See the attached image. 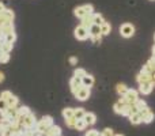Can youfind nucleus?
Wrapping results in <instances>:
<instances>
[{
  "instance_id": "f257e3e1",
  "label": "nucleus",
  "mask_w": 155,
  "mask_h": 136,
  "mask_svg": "<svg viewBox=\"0 0 155 136\" xmlns=\"http://www.w3.org/2000/svg\"><path fill=\"white\" fill-rule=\"evenodd\" d=\"M137 99H139V93H137L136 90H134V88H128L127 93L124 94V95H121L120 101L127 105H135V102H136Z\"/></svg>"
},
{
  "instance_id": "f03ea898",
  "label": "nucleus",
  "mask_w": 155,
  "mask_h": 136,
  "mask_svg": "<svg viewBox=\"0 0 155 136\" xmlns=\"http://www.w3.org/2000/svg\"><path fill=\"white\" fill-rule=\"evenodd\" d=\"M94 12V8L91 4H84V5H79V7H76L75 10H74V14H75L76 18H84V16L87 15H91V14Z\"/></svg>"
},
{
  "instance_id": "7ed1b4c3",
  "label": "nucleus",
  "mask_w": 155,
  "mask_h": 136,
  "mask_svg": "<svg viewBox=\"0 0 155 136\" xmlns=\"http://www.w3.org/2000/svg\"><path fill=\"white\" fill-rule=\"evenodd\" d=\"M51 125H53V118H52L51 116H44V117L37 123L35 129H37L38 132H42L44 134V132H45Z\"/></svg>"
},
{
  "instance_id": "20e7f679",
  "label": "nucleus",
  "mask_w": 155,
  "mask_h": 136,
  "mask_svg": "<svg viewBox=\"0 0 155 136\" xmlns=\"http://www.w3.org/2000/svg\"><path fill=\"white\" fill-rule=\"evenodd\" d=\"M21 124H22V125H23L26 129H33V128H35V125H37V121H35V116L31 112H30L27 116H25V118L21 121Z\"/></svg>"
},
{
  "instance_id": "39448f33",
  "label": "nucleus",
  "mask_w": 155,
  "mask_h": 136,
  "mask_svg": "<svg viewBox=\"0 0 155 136\" xmlns=\"http://www.w3.org/2000/svg\"><path fill=\"white\" fill-rule=\"evenodd\" d=\"M120 34L123 35L124 38H131L132 35L135 34V26L131 23H124L121 25L120 27Z\"/></svg>"
},
{
  "instance_id": "423d86ee",
  "label": "nucleus",
  "mask_w": 155,
  "mask_h": 136,
  "mask_svg": "<svg viewBox=\"0 0 155 136\" xmlns=\"http://www.w3.org/2000/svg\"><path fill=\"white\" fill-rule=\"evenodd\" d=\"M74 33H75V38L76 40H79V41H84V40H87V38L90 37V34H88V29L83 27L82 25H79Z\"/></svg>"
},
{
  "instance_id": "0eeeda50",
  "label": "nucleus",
  "mask_w": 155,
  "mask_h": 136,
  "mask_svg": "<svg viewBox=\"0 0 155 136\" xmlns=\"http://www.w3.org/2000/svg\"><path fill=\"white\" fill-rule=\"evenodd\" d=\"M140 116H142V123H146V124H150L151 121L154 120V113L151 112V109L148 106H146L144 109L139 110Z\"/></svg>"
},
{
  "instance_id": "6e6552de",
  "label": "nucleus",
  "mask_w": 155,
  "mask_h": 136,
  "mask_svg": "<svg viewBox=\"0 0 155 136\" xmlns=\"http://www.w3.org/2000/svg\"><path fill=\"white\" fill-rule=\"evenodd\" d=\"M75 98L79 99V101H86V99L90 97V87H86V86H80L79 90L76 91L75 94Z\"/></svg>"
},
{
  "instance_id": "1a4fd4ad",
  "label": "nucleus",
  "mask_w": 155,
  "mask_h": 136,
  "mask_svg": "<svg viewBox=\"0 0 155 136\" xmlns=\"http://www.w3.org/2000/svg\"><path fill=\"white\" fill-rule=\"evenodd\" d=\"M137 82H139V85L140 83H146V82H150V83H154L155 85V82H154V75L153 74H148V72H144V71H140V74L137 75Z\"/></svg>"
},
{
  "instance_id": "9d476101",
  "label": "nucleus",
  "mask_w": 155,
  "mask_h": 136,
  "mask_svg": "<svg viewBox=\"0 0 155 136\" xmlns=\"http://www.w3.org/2000/svg\"><path fill=\"white\" fill-rule=\"evenodd\" d=\"M154 90V83L146 82V83H140L139 85V91L143 94V95H147V94H151V91Z\"/></svg>"
},
{
  "instance_id": "9b49d317",
  "label": "nucleus",
  "mask_w": 155,
  "mask_h": 136,
  "mask_svg": "<svg viewBox=\"0 0 155 136\" xmlns=\"http://www.w3.org/2000/svg\"><path fill=\"white\" fill-rule=\"evenodd\" d=\"M45 136H61V128L59 125H51L45 132Z\"/></svg>"
},
{
  "instance_id": "f8f14e48",
  "label": "nucleus",
  "mask_w": 155,
  "mask_h": 136,
  "mask_svg": "<svg viewBox=\"0 0 155 136\" xmlns=\"http://www.w3.org/2000/svg\"><path fill=\"white\" fill-rule=\"evenodd\" d=\"M80 86H82V79H80V78H75V76H72V79L70 80V87H71V91H72V93L75 94L76 91L79 90Z\"/></svg>"
},
{
  "instance_id": "ddd939ff",
  "label": "nucleus",
  "mask_w": 155,
  "mask_h": 136,
  "mask_svg": "<svg viewBox=\"0 0 155 136\" xmlns=\"http://www.w3.org/2000/svg\"><path fill=\"white\" fill-rule=\"evenodd\" d=\"M142 71L148 72V74H154L155 72V57H151V59L146 63V65L143 67Z\"/></svg>"
},
{
  "instance_id": "4468645a",
  "label": "nucleus",
  "mask_w": 155,
  "mask_h": 136,
  "mask_svg": "<svg viewBox=\"0 0 155 136\" xmlns=\"http://www.w3.org/2000/svg\"><path fill=\"white\" fill-rule=\"evenodd\" d=\"M0 30H2L3 37L7 35V34H10V33H14V23L12 22H5V23L0 27Z\"/></svg>"
},
{
  "instance_id": "2eb2a0df",
  "label": "nucleus",
  "mask_w": 155,
  "mask_h": 136,
  "mask_svg": "<svg viewBox=\"0 0 155 136\" xmlns=\"http://www.w3.org/2000/svg\"><path fill=\"white\" fill-rule=\"evenodd\" d=\"M30 113V109L27 106H21L18 109V116H16V120H18V123H21L22 120L25 118V116H27Z\"/></svg>"
},
{
  "instance_id": "dca6fc26",
  "label": "nucleus",
  "mask_w": 155,
  "mask_h": 136,
  "mask_svg": "<svg viewBox=\"0 0 155 136\" xmlns=\"http://www.w3.org/2000/svg\"><path fill=\"white\" fill-rule=\"evenodd\" d=\"M94 76H91V75L86 74L82 78V86H86V87H91V86L94 85Z\"/></svg>"
},
{
  "instance_id": "f3484780",
  "label": "nucleus",
  "mask_w": 155,
  "mask_h": 136,
  "mask_svg": "<svg viewBox=\"0 0 155 136\" xmlns=\"http://www.w3.org/2000/svg\"><path fill=\"white\" fill-rule=\"evenodd\" d=\"M88 34H90V37L102 35V33H101V26H98V25H93V26L88 29Z\"/></svg>"
},
{
  "instance_id": "a211bd4d",
  "label": "nucleus",
  "mask_w": 155,
  "mask_h": 136,
  "mask_svg": "<svg viewBox=\"0 0 155 136\" xmlns=\"http://www.w3.org/2000/svg\"><path fill=\"white\" fill-rule=\"evenodd\" d=\"M129 117V121H131V124H134V125H137V124L142 123V116H140V113H132V114L128 116Z\"/></svg>"
},
{
  "instance_id": "6ab92c4d",
  "label": "nucleus",
  "mask_w": 155,
  "mask_h": 136,
  "mask_svg": "<svg viewBox=\"0 0 155 136\" xmlns=\"http://www.w3.org/2000/svg\"><path fill=\"white\" fill-rule=\"evenodd\" d=\"M83 120L86 121V124H87V125H93V124H95L97 117H95V114H94V113H86L84 117H83Z\"/></svg>"
},
{
  "instance_id": "aec40b11",
  "label": "nucleus",
  "mask_w": 155,
  "mask_h": 136,
  "mask_svg": "<svg viewBox=\"0 0 155 136\" xmlns=\"http://www.w3.org/2000/svg\"><path fill=\"white\" fill-rule=\"evenodd\" d=\"M110 32H112V25H110L109 22L105 21L104 23L101 25V33H102V35H107V34H110Z\"/></svg>"
},
{
  "instance_id": "412c9836",
  "label": "nucleus",
  "mask_w": 155,
  "mask_h": 136,
  "mask_svg": "<svg viewBox=\"0 0 155 136\" xmlns=\"http://www.w3.org/2000/svg\"><path fill=\"white\" fill-rule=\"evenodd\" d=\"M80 25H82L83 27H86V29H90V27L94 25L91 15H87V16H84V18H82V22H80Z\"/></svg>"
},
{
  "instance_id": "4be33fe9",
  "label": "nucleus",
  "mask_w": 155,
  "mask_h": 136,
  "mask_svg": "<svg viewBox=\"0 0 155 136\" xmlns=\"http://www.w3.org/2000/svg\"><path fill=\"white\" fill-rule=\"evenodd\" d=\"M91 18H93V23L94 25H98V26H101L102 23H104V16L101 15V14H95V12H93L91 14Z\"/></svg>"
},
{
  "instance_id": "5701e85b",
  "label": "nucleus",
  "mask_w": 155,
  "mask_h": 136,
  "mask_svg": "<svg viewBox=\"0 0 155 136\" xmlns=\"http://www.w3.org/2000/svg\"><path fill=\"white\" fill-rule=\"evenodd\" d=\"M0 51L10 53V52L12 51V44H11V42H7V41L3 40V41H2V44H0Z\"/></svg>"
},
{
  "instance_id": "b1692460",
  "label": "nucleus",
  "mask_w": 155,
  "mask_h": 136,
  "mask_svg": "<svg viewBox=\"0 0 155 136\" xmlns=\"http://www.w3.org/2000/svg\"><path fill=\"white\" fill-rule=\"evenodd\" d=\"M5 102H7V105L10 108H16V106H18V98H16L14 94L8 99H5Z\"/></svg>"
},
{
  "instance_id": "393cba45",
  "label": "nucleus",
  "mask_w": 155,
  "mask_h": 136,
  "mask_svg": "<svg viewBox=\"0 0 155 136\" xmlns=\"http://www.w3.org/2000/svg\"><path fill=\"white\" fill-rule=\"evenodd\" d=\"M86 114L84 109L83 108H78V109H74V116H75L76 120H80V118H83Z\"/></svg>"
},
{
  "instance_id": "a878e982",
  "label": "nucleus",
  "mask_w": 155,
  "mask_h": 136,
  "mask_svg": "<svg viewBox=\"0 0 155 136\" xmlns=\"http://www.w3.org/2000/svg\"><path fill=\"white\" fill-rule=\"evenodd\" d=\"M124 105H125V104H123L120 99H118V101L113 105V109H114V112L117 113V114H121V112H123V109H124Z\"/></svg>"
},
{
  "instance_id": "bb28decb",
  "label": "nucleus",
  "mask_w": 155,
  "mask_h": 136,
  "mask_svg": "<svg viewBox=\"0 0 155 136\" xmlns=\"http://www.w3.org/2000/svg\"><path fill=\"white\" fill-rule=\"evenodd\" d=\"M63 117L67 120V118H71V117H75L74 116V109L72 108H65L64 110H63Z\"/></svg>"
},
{
  "instance_id": "cd10ccee",
  "label": "nucleus",
  "mask_w": 155,
  "mask_h": 136,
  "mask_svg": "<svg viewBox=\"0 0 155 136\" xmlns=\"http://www.w3.org/2000/svg\"><path fill=\"white\" fill-rule=\"evenodd\" d=\"M86 127H87V124H86V121L83 120V118H80V120H76L75 129H78V131H83Z\"/></svg>"
},
{
  "instance_id": "c85d7f7f",
  "label": "nucleus",
  "mask_w": 155,
  "mask_h": 136,
  "mask_svg": "<svg viewBox=\"0 0 155 136\" xmlns=\"http://www.w3.org/2000/svg\"><path fill=\"white\" fill-rule=\"evenodd\" d=\"M134 106L136 108L137 110H142V109H144V108L147 106V104H146V101H144V99H140V98H139L136 102H135V105H134Z\"/></svg>"
},
{
  "instance_id": "c756f323",
  "label": "nucleus",
  "mask_w": 155,
  "mask_h": 136,
  "mask_svg": "<svg viewBox=\"0 0 155 136\" xmlns=\"http://www.w3.org/2000/svg\"><path fill=\"white\" fill-rule=\"evenodd\" d=\"M0 136H12V129L11 127H3L0 131Z\"/></svg>"
},
{
  "instance_id": "7c9ffc66",
  "label": "nucleus",
  "mask_w": 155,
  "mask_h": 136,
  "mask_svg": "<svg viewBox=\"0 0 155 136\" xmlns=\"http://www.w3.org/2000/svg\"><path fill=\"white\" fill-rule=\"evenodd\" d=\"M3 40L7 41V42L14 44V42H15V40H16V34H15V33H10V34L4 35V37H3Z\"/></svg>"
},
{
  "instance_id": "2f4dec72",
  "label": "nucleus",
  "mask_w": 155,
  "mask_h": 136,
  "mask_svg": "<svg viewBox=\"0 0 155 136\" xmlns=\"http://www.w3.org/2000/svg\"><path fill=\"white\" fill-rule=\"evenodd\" d=\"M86 74H87V72H86V69H83V68H76L75 72H74V76H75V78H80V79H82V78Z\"/></svg>"
},
{
  "instance_id": "473e14b6",
  "label": "nucleus",
  "mask_w": 155,
  "mask_h": 136,
  "mask_svg": "<svg viewBox=\"0 0 155 136\" xmlns=\"http://www.w3.org/2000/svg\"><path fill=\"white\" fill-rule=\"evenodd\" d=\"M10 60V53L0 51V63H7Z\"/></svg>"
},
{
  "instance_id": "72a5a7b5",
  "label": "nucleus",
  "mask_w": 155,
  "mask_h": 136,
  "mask_svg": "<svg viewBox=\"0 0 155 136\" xmlns=\"http://www.w3.org/2000/svg\"><path fill=\"white\" fill-rule=\"evenodd\" d=\"M127 90H128V87H127L125 85H123V83L117 85V93L120 94V95H124V94L127 93Z\"/></svg>"
},
{
  "instance_id": "f704fd0d",
  "label": "nucleus",
  "mask_w": 155,
  "mask_h": 136,
  "mask_svg": "<svg viewBox=\"0 0 155 136\" xmlns=\"http://www.w3.org/2000/svg\"><path fill=\"white\" fill-rule=\"evenodd\" d=\"M131 109H132V105H124V109L121 112V116H129L131 114Z\"/></svg>"
},
{
  "instance_id": "c9c22d12",
  "label": "nucleus",
  "mask_w": 155,
  "mask_h": 136,
  "mask_svg": "<svg viewBox=\"0 0 155 136\" xmlns=\"http://www.w3.org/2000/svg\"><path fill=\"white\" fill-rule=\"evenodd\" d=\"M65 124H67V127H70V128H75V124H76V118H75V117L67 118V120H65Z\"/></svg>"
},
{
  "instance_id": "e433bc0d",
  "label": "nucleus",
  "mask_w": 155,
  "mask_h": 136,
  "mask_svg": "<svg viewBox=\"0 0 155 136\" xmlns=\"http://www.w3.org/2000/svg\"><path fill=\"white\" fill-rule=\"evenodd\" d=\"M7 108H8V105H7V102H5V99H3L2 97H0V113H3Z\"/></svg>"
},
{
  "instance_id": "4c0bfd02",
  "label": "nucleus",
  "mask_w": 155,
  "mask_h": 136,
  "mask_svg": "<svg viewBox=\"0 0 155 136\" xmlns=\"http://www.w3.org/2000/svg\"><path fill=\"white\" fill-rule=\"evenodd\" d=\"M11 125V121L8 120V118H5V117H3L2 120H0V127H10Z\"/></svg>"
},
{
  "instance_id": "58836bf2",
  "label": "nucleus",
  "mask_w": 155,
  "mask_h": 136,
  "mask_svg": "<svg viewBox=\"0 0 155 136\" xmlns=\"http://www.w3.org/2000/svg\"><path fill=\"white\" fill-rule=\"evenodd\" d=\"M113 135H114V132H113V129H110V128H105L101 134V136H113Z\"/></svg>"
},
{
  "instance_id": "ea45409f",
  "label": "nucleus",
  "mask_w": 155,
  "mask_h": 136,
  "mask_svg": "<svg viewBox=\"0 0 155 136\" xmlns=\"http://www.w3.org/2000/svg\"><path fill=\"white\" fill-rule=\"evenodd\" d=\"M90 38H91V42H93V44H95V45H98V44H101V41H102L101 35H97V37H90Z\"/></svg>"
},
{
  "instance_id": "a19ab883",
  "label": "nucleus",
  "mask_w": 155,
  "mask_h": 136,
  "mask_svg": "<svg viewBox=\"0 0 155 136\" xmlns=\"http://www.w3.org/2000/svg\"><path fill=\"white\" fill-rule=\"evenodd\" d=\"M11 95H12V93H11V91H8V90H5V91H3L2 95H0V97H2L3 99H8Z\"/></svg>"
},
{
  "instance_id": "79ce46f5",
  "label": "nucleus",
  "mask_w": 155,
  "mask_h": 136,
  "mask_svg": "<svg viewBox=\"0 0 155 136\" xmlns=\"http://www.w3.org/2000/svg\"><path fill=\"white\" fill-rule=\"evenodd\" d=\"M86 136H101V135H99V132L97 129H90V131H87Z\"/></svg>"
},
{
  "instance_id": "37998d69",
  "label": "nucleus",
  "mask_w": 155,
  "mask_h": 136,
  "mask_svg": "<svg viewBox=\"0 0 155 136\" xmlns=\"http://www.w3.org/2000/svg\"><path fill=\"white\" fill-rule=\"evenodd\" d=\"M5 10V7H4V4H3L2 2H0V12H3V11Z\"/></svg>"
},
{
  "instance_id": "c03bdc74",
  "label": "nucleus",
  "mask_w": 155,
  "mask_h": 136,
  "mask_svg": "<svg viewBox=\"0 0 155 136\" xmlns=\"http://www.w3.org/2000/svg\"><path fill=\"white\" fill-rule=\"evenodd\" d=\"M70 63H71V64H76V59H75V57H71Z\"/></svg>"
},
{
  "instance_id": "a18cd8bd",
  "label": "nucleus",
  "mask_w": 155,
  "mask_h": 136,
  "mask_svg": "<svg viewBox=\"0 0 155 136\" xmlns=\"http://www.w3.org/2000/svg\"><path fill=\"white\" fill-rule=\"evenodd\" d=\"M3 80H4V74H3V72H0V83H2Z\"/></svg>"
},
{
  "instance_id": "49530a36",
  "label": "nucleus",
  "mask_w": 155,
  "mask_h": 136,
  "mask_svg": "<svg viewBox=\"0 0 155 136\" xmlns=\"http://www.w3.org/2000/svg\"><path fill=\"white\" fill-rule=\"evenodd\" d=\"M153 57H155V45H154V48H153Z\"/></svg>"
},
{
  "instance_id": "de8ad7c7",
  "label": "nucleus",
  "mask_w": 155,
  "mask_h": 136,
  "mask_svg": "<svg viewBox=\"0 0 155 136\" xmlns=\"http://www.w3.org/2000/svg\"><path fill=\"white\" fill-rule=\"evenodd\" d=\"M2 41H3V37H0V44H2Z\"/></svg>"
},
{
  "instance_id": "09e8293b",
  "label": "nucleus",
  "mask_w": 155,
  "mask_h": 136,
  "mask_svg": "<svg viewBox=\"0 0 155 136\" xmlns=\"http://www.w3.org/2000/svg\"><path fill=\"white\" fill-rule=\"evenodd\" d=\"M0 37H3V34H2V30H0Z\"/></svg>"
},
{
  "instance_id": "8fccbe9b",
  "label": "nucleus",
  "mask_w": 155,
  "mask_h": 136,
  "mask_svg": "<svg viewBox=\"0 0 155 136\" xmlns=\"http://www.w3.org/2000/svg\"><path fill=\"white\" fill-rule=\"evenodd\" d=\"M153 75H154V82H155V72H154V74H153Z\"/></svg>"
},
{
  "instance_id": "3c124183",
  "label": "nucleus",
  "mask_w": 155,
  "mask_h": 136,
  "mask_svg": "<svg viewBox=\"0 0 155 136\" xmlns=\"http://www.w3.org/2000/svg\"><path fill=\"white\" fill-rule=\"evenodd\" d=\"M113 136H124V135H113Z\"/></svg>"
},
{
  "instance_id": "603ef678",
  "label": "nucleus",
  "mask_w": 155,
  "mask_h": 136,
  "mask_svg": "<svg viewBox=\"0 0 155 136\" xmlns=\"http://www.w3.org/2000/svg\"><path fill=\"white\" fill-rule=\"evenodd\" d=\"M0 131H2V127H0Z\"/></svg>"
},
{
  "instance_id": "864d4df0",
  "label": "nucleus",
  "mask_w": 155,
  "mask_h": 136,
  "mask_svg": "<svg viewBox=\"0 0 155 136\" xmlns=\"http://www.w3.org/2000/svg\"><path fill=\"white\" fill-rule=\"evenodd\" d=\"M154 40H155V35H154Z\"/></svg>"
},
{
  "instance_id": "5fc2aeb1",
  "label": "nucleus",
  "mask_w": 155,
  "mask_h": 136,
  "mask_svg": "<svg viewBox=\"0 0 155 136\" xmlns=\"http://www.w3.org/2000/svg\"><path fill=\"white\" fill-rule=\"evenodd\" d=\"M27 136H30V135H27Z\"/></svg>"
}]
</instances>
